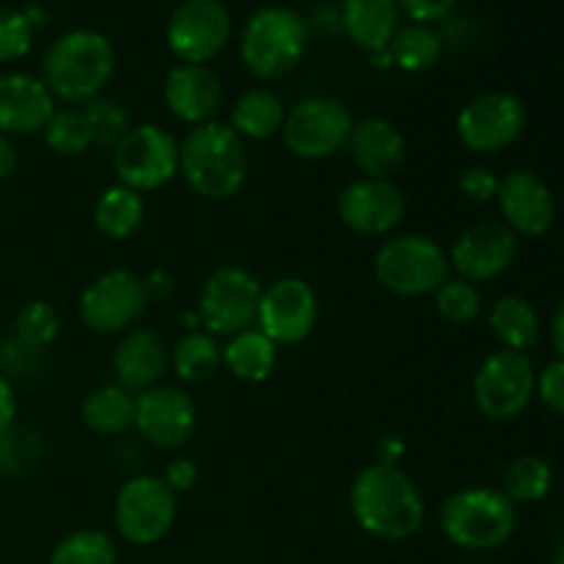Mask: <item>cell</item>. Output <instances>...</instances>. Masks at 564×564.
Segmentation results:
<instances>
[{"label": "cell", "mask_w": 564, "mask_h": 564, "mask_svg": "<svg viewBox=\"0 0 564 564\" xmlns=\"http://www.w3.org/2000/svg\"><path fill=\"white\" fill-rule=\"evenodd\" d=\"M350 512L358 529L383 543L411 540L427 518L422 490L402 468L372 463L350 485Z\"/></svg>", "instance_id": "cell-1"}, {"label": "cell", "mask_w": 564, "mask_h": 564, "mask_svg": "<svg viewBox=\"0 0 564 564\" xmlns=\"http://www.w3.org/2000/svg\"><path fill=\"white\" fill-rule=\"evenodd\" d=\"M116 69V53L108 36L91 28H75L55 39L42 61V83L53 99L83 105L99 97Z\"/></svg>", "instance_id": "cell-2"}, {"label": "cell", "mask_w": 564, "mask_h": 564, "mask_svg": "<svg viewBox=\"0 0 564 564\" xmlns=\"http://www.w3.org/2000/svg\"><path fill=\"white\" fill-rule=\"evenodd\" d=\"M180 174L196 196L226 202L237 196L248 180L246 143L220 121L193 127L180 147Z\"/></svg>", "instance_id": "cell-3"}, {"label": "cell", "mask_w": 564, "mask_h": 564, "mask_svg": "<svg viewBox=\"0 0 564 564\" xmlns=\"http://www.w3.org/2000/svg\"><path fill=\"white\" fill-rule=\"evenodd\" d=\"M438 527L455 549L485 554L510 543L518 507L496 488H463L441 505Z\"/></svg>", "instance_id": "cell-4"}, {"label": "cell", "mask_w": 564, "mask_h": 564, "mask_svg": "<svg viewBox=\"0 0 564 564\" xmlns=\"http://www.w3.org/2000/svg\"><path fill=\"white\" fill-rule=\"evenodd\" d=\"M308 28L297 11L286 6H264L248 17L240 36V58L259 80H279L301 64Z\"/></svg>", "instance_id": "cell-5"}, {"label": "cell", "mask_w": 564, "mask_h": 564, "mask_svg": "<svg viewBox=\"0 0 564 564\" xmlns=\"http://www.w3.org/2000/svg\"><path fill=\"white\" fill-rule=\"evenodd\" d=\"M375 279L386 292L400 297L435 295L449 279V253L427 235H400L386 240L375 253Z\"/></svg>", "instance_id": "cell-6"}, {"label": "cell", "mask_w": 564, "mask_h": 564, "mask_svg": "<svg viewBox=\"0 0 564 564\" xmlns=\"http://www.w3.org/2000/svg\"><path fill=\"white\" fill-rule=\"evenodd\" d=\"M259 301H262V284L257 275L237 264H224L207 275L198 292V325L215 339L257 328Z\"/></svg>", "instance_id": "cell-7"}, {"label": "cell", "mask_w": 564, "mask_h": 564, "mask_svg": "<svg viewBox=\"0 0 564 564\" xmlns=\"http://www.w3.org/2000/svg\"><path fill=\"white\" fill-rule=\"evenodd\" d=\"M538 372L527 352L496 350L479 364L474 375V405L490 422H510L529 408Z\"/></svg>", "instance_id": "cell-8"}, {"label": "cell", "mask_w": 564, "mask_h": 564, "mask_svg": "<svg viewBox=\"0 0 564 564\" xmlns=\"http://www.w3.org/2000/svg\"><path fill=\"white\" fill-rule=\"evenodd\" d=\"M116 532L138 549L158 545L176 523V494L163 477H130L113 501Z\"/></svg>", "instance_id": "cell-9"}, {"label": "cell", "mask_w": 564, "mask_h": 564, "mask_svg": "<svg viewBox=\"0 0 564 564\" xmlns=\"http://www.w3.org/2000/svg\"><path fill=\"white\" fill-rule=\"evenodd\" d=\"M113 171L141 196L160 191L180 174V143L160 124L130 127L113 149Z\"/></svg>", "instance_id": "cell-10"}, {"label": "cell", "mask_w": 564, "mask_h": 564, "mask_svg": "<svg viewBox=\"0 0 564 564\" xmlns=\"http://www.w3.org/2000/svg\"><path fill=\"white\" fill-rule=\"evenodd\" d=\"M352 113L334 97H306L286 110L284 147L301 160H325L347 147L352 132Z\"/></svg>", "instance_id": "cell-11"}, {"label": "cell", "mask_w": 564, "mask_h": 564, "mask_svg": "<svg viewBox=\"0 0 564 564\" xmlns=\"http://www.w3.org/2000/svg\"><path fill=\"white\" fill-rule=\"evenodd\" d=\"M149 297L152 295H149L147 281L141 275H135L132 270L116 268L97 275L83 290L77 312H80L83 325L91 334L110 336L132 328L147 312Z\"/></svg>", "instance_id": "cell-12"}, {"label": "cell", "mask_w": 564, "mask_h": 564, "mask_svg": "<svg viewBox=\"0 0 564 564\" xmlns=\"http://www.w3.org/2000/svg\"><path fill=\"white\" fill-rule=\"evenodd\" d=\"M457 138L474 154H496L527 130V105L510 91H488L468 99L455 121Z\"/></svg>", "instance_id": "cell-13"}, {"label": "cell", "mask_w": 564, "mask_h": 564, "mask_svg": "<svg viewBox=\"0 0 564 564\" xmlns=\"http://www.w3.org/2000/svg\"><path fill=\"white\" fill-rule=\"evenodd\" d=\"M231 17L220 0H182L169 17L165 44L180 64L207 66L229 44Z\"/></svg>", "instance_id": "cell-14"}, {"label": "cell", "mask_w": 564, "mask_h": 564, "mask_svg": "<svg viewBox=\"0 0 564 564\" xmlns=\"http://www.w3.org/2000/svg\"><path fill=\"white\" fill-rule=\"evenodd\" d=\"M319 319V301L312 284L303 279L273 281L262 286V301H259L257 328L273 341L275 347L301 345L312 336Z\"/></svg>", "instance_id": "cell-15"}, {"label": "cell", "mask_w": 564, "mask_h": 564, "mask_svg": "<svg viewBox=\"0 0 564 564\" xmlns=\"http://www.w3.org/2000/svg\"><path fill=\"white\" fill-rule=\"evenodd\" d=\"M198 424L191 394L176 386H152L135 394L132 427L158 449H180L193 438Z\"/></svg>", "instance_id": "cell-16"}, {"label": "cell", "mask_w": 564, "mask_h": 564, "mask_svg": "<svg viewBox=\"0 0 564 564\" xmlns=\"http://www.w3.org/2000/svg\"><path fill=\"white\" fill-rule=\"evenodd\" d=\"M518 257V235L501 220H482L471 226L455 240L449 251V268L457 270V279L471 284L499 279L512 268Z\"/></svg>", "instance_id": "cell-17"}, {"label": "cell", "mask_w": 564, "mask_h": 564, "mask_svg": "<svg viewBox=\"0 0 564 564\" xmlns=\"http://www.w3.org/2000/svg\"><path fill=\"white\" fill-rule=\"evenodd\" d=\"M405 196L391 180H356L339 193L336 213L350 231L364 237H386L405 218Z\"/></svg>", "instance_id": "cell-18"}, {"label": "cell", "mask_w": 564, "mask_h": 564, "mask_svg": "<svg viewBox=\"0 0 564 564\" xmlns=\"http://www.w3.org/2000/svg\"><path fill=\"white\" fill-rule=\"evenodd\" d=\"M501 218L518 237H543L554 226L556 202L540 174L529 169H512L501 176L499 193Z\"/></svg>", "instance_id": "cell-19"}, {"label": "cell", "mask_w": 564, "mask_h": 564, "mask_svg": "<svg viewBox=\"0 0 564 564\" xmlns=\"http://www.w3.org/2000/svg\"><path fill=\"white\" fill-rule=\"evenodd\" d=\"M165 108L176 121L187 127H202L218 121L224 110V83L209 66L176 64L163 80Z\"/></svg>", "instance_id": "cell-20"}, {"label": "cell", "mask_w": 564, "mask_h": 564, "mask_svg": "<svg viewBox=\"0 0 564 564\" xmlns=\"http://www.w3.org/2000/svg\"><path fill=\"white\" fill-rule=\"evenodd\" d=\"M55 110L53 94L42 77L28 72L0 75V132L3 135H33L42 132Z\"/></svg>", "instance_id": "cell-21"}, {"label": "cell", "mask_w": 564, "mask_h": 564, "mask_svg": "<svg viewBox=\"0 0 564 564\" xmlns=\"http://www.w3.org/2000/svg\"><path fill=\"white\" fill-rule=\"evenodd\" d=\"M169 367L171 350L158 330H127L113 352L116 383L130 391V394H141L152 386H160Z\"/></svg>", "instance_id": "cell-22"}, {"label": "cell", "mask_w": 564, "mask_h": 564, "mask_svg": "<svg viewBox=\"0 0 564 564\" xmlns=\"http://www.w3.org/2000/svg\"><path fill=\"white\" fill-rule=\"evenodd\" d=\"M347 149L367 180H391L405 160V135L389 119L369 116L352 124Z\"/></svg>", "instance_id": "cell-23"}, {"label": "cell", "mask_w": 564, "mask_h": 564, "mask_svg": "<svg viewBox=\"0 0 564 564\" xmlns=\"http://www.w3.org/2000/svg\"><path fill=\"white\" fill-rule=\"evenodd\" d=\"M339 20L347 39L367 53L389 50L400 31V9L394 0H341Z\"/></svg>", "instance_id": "cell-24"}, {"label": "cell", "mask_w": 564, "mask_h": 564, "mask_svg": "<svg viewBox=\"0 0 564 564\" xmlns=\"http://www.w3.org/2000/svg\"><path fill=\"white\" fill-rule=\"evenodd\" d=\"M80 419L91 433L113 438L127 433L135 419V394L121 389L119 383L97 386L80 402Z\"/></svg>", "instance_id": "cell-25"}, {"label": "cell", "mask_w": 564, "mask_h": 564, "mask_svg": "<svg viewBox=\"0 0 564 564\" xmlns=\"http://www.w3.org/2000/svg\"><path fill=\"white\" fill-rule=\"evenodd\" d=\"M286 108L281 102L279 94L268 91V88H253L246 91L235 102L229 116V127L242 138V141H268V138L279 135L284 127Z\"/></svg>", "instance_id": "cell-26"}, {"label": "cell", "mask_w": 564, "mask_h": 564, "mask_svg": "<svg viewBox=\"0 0 564 564\" xmlns=\"http://www.w3.org/2000/svg\"><path fill=\"white\" fill-rule=\"evenodd\" d=\"M220 352H224L226 369L246 383H264L279 364V347L259 328L229 336V345Z\"/></svg>", "instance_id": "cell-27"}, {"label": "cell", "mask_w": 564, "mask_h": 564, "mask_svg": "<svg viewBox=\"0 0 564 564\" xmlns=\"http://www.w3.org/2000/svg\"><path fill=\"white\" fill-rule=\"evenodd\" d=\"M490 334L501 341L505 350L527 352L540 341V317L527 297L505 295L490 306Z\"/></svg>", "instance_id": "cell-28"}, {"label": "cell", "mask_w": 564, "mask_h": 564, "mask_svg": "<svg viewBox=\"0 0 564 564\" xmlns=\"http://www.w3.org/2000/svg\"><path fill=\"white\" fill-rule=\"evenodd\" d=\"M147 215V202L138 191L124 185H110L99 193L94 204V226L108 240H127L135 235Z\"/></svg>", "instance_id": "cell-29"}, {"label": "cell", "mask_w": 564, "mask_h": 564, "mask_svg": "<svg viewBox=\"0 0 564 564\" xmlns=\"http://www.w3.org/2000/svg\"><path fill=\"white\" fill-rule=\"evenodd\" d=\"M220 364H224V352L207 330H187L171 350V369L182 383H204L215 378Z\"/></svg>", "instance_id": "cell-30"}, {"label": "cell", "mask_w": 564, "mask_h": 564, "mask_svg": "<svg viewBox=\"0 0 564 564\" xmlns=\"http://www.w3.org/2000/svg\"><path fill=\"white\" fill-rule=\"evenodd\" d=\"M389 53L394 66H400L402 72H427L441 61L444 39H441V33L433 25L411 22V25H402L394 33Z\"/></svg>", "instance_id": "cell-31"}, {"label": "cell", "mask_w": 564, "mask_h": 564, "mask_svg": "<svg viewBox=\"0 0 564 564\" xmlns=\"http://www.w3.org/2000/svg\"><path fill=\"white\" fill-rule=\"evenodd\" d=\"M551 482H554V471H551L549 460L540 455H521L507 466L505 479H501V494L512 501V505H538L549 496Z\"/></svg>", "instance_id": "cell-32"}, {"label": "cell", "mask_w": 564, "mask_h": 564, "mask_svg": "<svg viewBox=\"0 0 564 564\" xmlns=\"http://www.w3.org/2000/svg\"><path fill=\"white\" fill-rule=\"evenodd\" d=\"M42 135L44 143L64 158H77L94 147L91 127H88L83 108H55L44 124Z\"/></svg>", "instance_id": "cell-33"}, {"label": "cell", "mask_w": 564, "mask_h": 564, "mask_svg": "<svg viewBox=\"0 0 564 564\" xmlns=\"http://www.w3.org/2000/svg\"><path fill=\"white\" fill-rule=\"evenodd\" d=\"M47 564H119V551L110 534L99 529H80L55 545Z\"/></svg>", "instance_id": "cell-34"}, {"label": "cell", "mask_w": 564, "mask_h": 564, "mask_svg": "<svg viewBox=\"0 0 564 564\" xmlns=\"http://www.w3.org/2000/svg\"><path fill=\"white\" fill-rule=\"evenodd\" d=\"M14 334L31 350H42L50 347L61 334V314L53 303L47 301H31L17 312Z\"/></svg>", "instance_id": "cell-35"}, {"label": "cell", "mask_w": 564, "mask_h": 564, "mask_svg": "<svg viewBox=\"0 0 564 564\" xmlns=\"http://www.w3.org/2000/svg\"><path fill=\"white\" fill-rule=\"evenodd\" d=\"M435 308L455 325H468L482 314V292L466 279H446L435 292Z\"/></svg>", "instance_id": "cell-36"}, {"label": "cell", "mask_w": 564, "mask_h": 564, "mask_svg": "<svg viewBox=\"0 0 564 564\" xmlns=\"http://www.w3.org/2000/svg\"><path fill=\"white\" fill-rule=\"evenodd\" d=\"M83 113L91 127L94 147L99 149H116V143L130 130V116L113 99H91V102H86Z\"/></svg>", "instance_id": "cell-37"}, {"label": "cell", "mask_w": 564, "mask_h": 564, "mask_svg": "<svg viewBox=\"0 0 564 564\" xmlns=\"http://www.w3.org/2000/svg\"><path fill=\"white\" fill-rule=\"evenodd\" d=\"M33 25L17 9H0V64H11L31 53Z\"/></svg>", "instance_id": "cell-38"}, {"label": "cell", "mask_w": 564, "mask_h": 564, "mask_svg": "<svg viewBox=\"0 0 564 564\" xmlns=\"http://www.w3.org/2000/svg\"><path fill=\"white\" fill-rule=\"evenodd\" d=\"M534 391H538L540 402H543L554 416H564V358L551 361L549 367L538 375Z\"/></svg>", "instance_id": "cell-39"}, {"label": "cell", "mask_w": 564, "mask_h": 564, "mask_svg": "<svg viewBox=\"0 0 564 564\" xmlns=\"http://www.w3.org/2000/svg\"><path fill=\"white\" fill-rule=\"evenodd\" d=\"M499 182L501 176H496V171L485 169V165H471V169L463 171L460 193L468 198V202L488 204V202H496Z\"/></svg>", "instance_id": "cell-40"}, {"label": "cell", "mask_w": 564, "mask_h": 564, "mask_svg": "<svg viewBox=\"0 0 564 564\" xmlns=\"http://www.w3.org/2000/svg\"><path fill=\"white\" fill-rule=\"evenodd\" d=\"M394 3L402 14L411 17V22L435 25L455 11L457 0H394Z\"/></svg>", "instance_id": "cell-41"}, {"label": "cell", "mask_w": 564, "mask_h": 564, "mask_svg": "<svg viewBox=\"0 0 564 564\" xmlns=\"http://www.w3.org/2000/svg\"><path fill=\"white\" fill-rule=\"evenodd\" d=\"M163 482L169 485L174 494H187V490L196 488L198 482L196 463H193L191 457H176V460H171L169 466H165Z\"/></svg>", "instance_id": "cell-42"}, {"label": "cell", "mask_w": 564, "mask_h": 564, "mask_svg": "<svg viewBox=\"0 0 564 564\" xmlns=\"http://www.w3.org/2000/svg\"><path fill=\"white\" fill-rule=\"evenodd\" d=\"M17 422V397L6 375L0 372V435L11 433Z\"/></svg>", "instance_id": "cell-43"}, {"label": "cell", "mask_w": 564, "mask_h": 564, "mask_svg": "<svg viewBox=\"0 0 564 564\" xmlns=\"http://www.w3.org/2000/svg\"><path fill=\"white\" fill-rule=\"evenodd\" d=\"M405 455V444L397 435H383L378 444V463H386V466H397V460Z\"/></svg>", "instance_id": "cell-44"}, {"label": "cell", "mask_w": 564, "mask_h": 564, "mask_svg": "<svg viewBox=\"0 0 564 564\" xmlns=\"http://www.w3.org/2000/svg\"><path fill=\"white\" fill-rule=\"evenodd\" d=\"M14 171H17V149L14 143H11V138L0 132V182L11 180Z\"/></svg>", "instance_id": "cell-45"}, {"label": "cell", "mask_w": 564, "mask_h": 564, "mask_svg": "<svg viewBox=\"0 0 564 564\" xmlns=\"http://www.w3.org/2000/svg\"><path fill=\"white\" fill-rule=\"evenodd\" d=\"M551 341H554L556 356L564 358V301L556 308L554 319H551Z\"/></svg>", "instance_id": "cell-46"}, {"label": "cell", "mask_w": 564, "mask_h": 564, "mask_svg": "<svg viewBox=\"0 0 564 564\" xmlns=\"http://www.w3.org/2000/svg\"><path fill=\"white\" fill-rule=\"evenodd\" d=\"M369 61H372L375 66H380V69H383V66H394L389 50H380V53H369Z\"/></svg>", "instance_id": "cell-47"}, {"label": "cell", "mask_w": 564, "mask_h": 564, "mask_svg": "<svg viewBox=\"0 0 564 564\" xmlns=\"http://www.w3.org/2000/svg\"><path fill=\"white\" fill-rule=\"evenodd\" d=\"M554 564H564V551H560V554L554 556Z\"/></svg>", "instance_id": "cell-48"}]
</instances>
